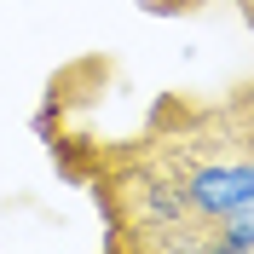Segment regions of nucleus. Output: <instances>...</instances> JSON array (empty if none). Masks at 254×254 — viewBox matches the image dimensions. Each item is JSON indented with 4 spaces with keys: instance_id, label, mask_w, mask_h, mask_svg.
<instances>
[{
    "instance_id": "obj_6",
    "label": "nucleus",
    "mask_w": 254,
    "mask_h": 254,
    "mask_svg": "<svg viewBox=\"0 0 254 254\" xmlns=\"http://www.w3.org/2000/svg\"><path fill=\"white\" fill-rule=\"evenodd\" d=\"M249 254H254V249H249Z\"/></svg>"
},
{
    "instance_id": "obj_2",
    "label": "nucleus",
    "mask_w": 254,
    "mask_h": 254,
    "mask_svg": "<svg viewBox=\"0 0 254 254\" xmlns=\"http://www.w3.org/2000/svg\"><path fill=\"white\" fill-rule=\"evenodd\" d=\"M139 214L150 225H179L185 220V202H179V185H162V179H139Z\"/></svg>"
},
{
    "instance_id": "obj_4",
    "label": "nucleus",
    "mask_w": 254,
    "mask_h": 254,
    "mask_svg": "<svg viewBox=\"0 0 254 254\" xmlns=\"http://www.w3.org/2000/svg\"><path fill=\"white\" fill-rule=\"evenodd\" d=\"M202 254H249V249H237V243H225V237H202Z\"/></svg>"
},
{
    "instance_id": "obj_3",
    "label": "nucleus",
    "mask_w": 254,
    "mask_h": 254,
    "mask_svg": "<svg viewBox=\"0 0 254 254\" xmlns=\"http://www.w3.org/2000/svg\"><path fill=\"white\" fill-rule=\"evenodd\" d=\"M214 237H225V243H237V249H254V196H243L231 214H225L220 225H214Z\"/></svg>"
},
{
    "instance_id": "obj_5",
    "label": "nucleus",
    "mask_w": 254,
    "mask_h": 254,
    "mask_svg": "<svg viewBox=\"0 0 254 254\" xmlns=\"http://www.w3.org/2000/svg\"><path fill=\"white\" fill-rule=\"evenodd\" d=\"M249 156H254V116H249Z\"/></svg>"
},
{
    "instance_id": "obj_1",
    "label": "nucleus",
    "mask_w": 254,
    "mask_h": 254,
    "mask_svg": "<svg viewBox=\"0 0 254 254\" xmlns=\"http://www.w3.org/2000/svg\"><path fill=\"white\" fill-rule=\"evenodd\" d=\"M243 196H254V162L249 156L243 162H196V168L179 179L185 214H196V220H208V225H220Z\"/></svg>"
}]
</instances>
